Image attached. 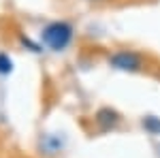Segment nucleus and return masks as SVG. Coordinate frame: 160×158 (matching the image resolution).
<instances>
[{
  "instance_id": "nucleus-1",
  "label": "nucleus",
  "mask_w": 160,
  "mask_h": 158,
  "mask_svg": "<svg viewBox=\"0 0 160 158\" xmlns=\"http://www.w3.org/2000/svg\"><path fill=\"white\" fill-rule=\"evenodd\" d=\"M41 38H43V43L49 49L62 51V49L68 47L71 41H73V26L68 22H51V24H47L43 28Z\"/></svg>"
},
{
  "instance_id": "nucleus-2",
  "label": "nucleus",
  "mask_w": 160,
  "mask_h": 158,
  "mask_svg": "<svg viewBox=\"0 0 160 158\" xmlns=\"http://www.w3.org/2000/svg\"><path fill=\"white\" fill-rule=\"evenodd\" d=\"M109 64L118 71H128V73H137L143 69V58L137 54V51H128V49H122V51H115L109 58Z\"/></svg>"
},
{
  "instance_id": "nucleus-3",
  "label": "nucleus",
  "mask_w": 160,
  "mask_h": 158,
  "mask_svg": "<svg viewBox=\"0 0 160 158\" xmlns=\"http://www.w3.org/2000/svg\"><path fill=\"white\" fill-rule=\"evenodd\" d=\"M120 113L115 109H111V107H102V109L96 111V115H94V122L98 124L100 130H113L118 124H120Z\"/></svg>"
},
{
  "instance_id": "nucleus-4",
  "label": "nucleus",
  "mask_w": 160,
  "mask_h": 158,
  "mask_svg": "<svg viewBox=\"0 0 160 158\" xmlns=\"http://www.w3.org/2000/svg\"><path fill=\"white\" fill-rule=\"evenodd\" d=\"M41 145H43V150H45L47 154H56L62 147V139L58 135H45L43 141H41Z\"/></svg>"
},
{
  "instance_id": "nucleus-5",
  "label": "nucleus",
  "mask_w": 160,
  "mask_h": 158,
  "mask_svg": "<svg viewBox=\"0 0 160 158\" xmlns=\"http://www.w3.org/2000/svg\"><path fill=\"white\" fill-rule=\"evenodd\" d=\"M141 124H143V128L149 135H160V118H156V115H145L141 120Z\"/></svg>"
},
{
  "instance_id": "nucleus-6",
  "label": "nucleus",
  "mask_w": 160,
  "mask_h": 158,
  "mask_svg": "<svg viewBox=\"0 0 160 158\" xmlns=\"http://www.w3.org/2000/svg\"><path fill=\"white\" fill-rule=\"evenodd\" d=\"M13 71V60L7 54H0V75H9Z\"/></svg>"
}]
</instances>
